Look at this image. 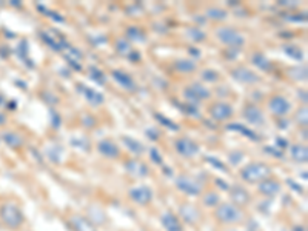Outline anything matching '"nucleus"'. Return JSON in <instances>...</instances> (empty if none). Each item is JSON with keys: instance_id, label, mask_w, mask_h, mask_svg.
Segmentation results:
<instances>
[{"instance_id": "nucleus-29", "label": "nucleus", "mask_w": 308, "mask_h": 231, "mask_svg": "<svg viewBox=\"0 0 308 231\" xmlns=\"http://www.w3.org/2000/svg\"><path fill=\"white\" fill-rule=\"evenodd\" d=\"M129 43L136 42V43H145L146 42V34L142 31V28L139 27H128L126 28V37H125Z\"/></svg>"}, {"instance_id": "nucleus-20", "label": "nucleus", "mask_w": 308, "mask_h": 231, "mask_svg": "<svg viewBox=\"0 0 308 231\" xmlns=\"http://www.w3.org/2000/svg\"><path fill=\"white\" fill-rule=\"evenodd\" d=\"M257 191L263 196H276L279 191H280V183L276 180V179H265V180H262L259 183V187H257Z\"/></svg>"}, {"instance_id": "nucleus-19", "label": "nucleus", "mask_w": 308, "mask_h": 231, "mask_svg": "<svg viewBox=\"0 0 308 231\" xmlns=\"http://www.w3.org/2000/svg\"><path fill=\"white\" fill-rule=\"evenodd\" d=\"M161 223L165 231H184V225L179 217L171 211H165L161 216Z\"/></svg>"}, {"instance_id": "nucleus-38", "label": "nucleus", "mask_w": 308, "mask_h": 231, "mask_svg": "<svg viewBox=\"0 0 308 231\" xmlns=\"http://www.w3.org/2000/svg\"><path fill=\"white\" fill-rule=\"evenodd\" d=\"M71 145L74 147V148H77V150H83V151H88L90 150V141H88L86 137H83V136H80V137H73L71 139Z\"/></svg>"}, {"instance_id": "nucleus-49", "label": "nucleus", "mask_w": 308, "mask_h": 231, "mask_svg": "<svg viewBox=\"0 0 308 231\" xmlns=\"http://www.w3.org/2000/svg\"><path fill=\"white\" fill-rule=\"evenodd\" d=\"M146 136L148 139H151V141H159V131L158 130H154V128H148L146 130Z\"/></svg>"}, {"instance_id": "nucleus-12", "label": "nucleus", "mask_w": 308, "mask_h": 231, "mask_svg": "<svg viewBox=\"0 0 308 231\" xmlns=\"http://www.w3.org/2000/svg\"><path fill=\"white\" fill-rule=\"evenodd\" d=\"M42 40L45 42L50 48H53L54 51H62V50H67L68 48V42L65 40L63 36H60L57 31H45L42 33Z\"/></svg>"}, {"instance_id": "nucleus-56", "label": "nucleus", "mask_w": 308, "mask_h": 231, "mask_svg": "<svg viewBox=\"0 0 308 231\" xmlns=\"http://www.w3.org/2000/svg\"><path fill=\"white\" fill-rule=\"evenodd\" d=\"M291 231H306V229H305V226H302V225H296Z\"/></svg>"}, {"instance_id": "nucleus-55", "label": "nucleus", "mask_w": 308, "mask_h": 231, "mask_svg": "<svg viewBox=\"0 0 308 231\" xmlns=\"http://www.w3.org/2000/svg\"><path fill=\"white\" fill-rule=\"evenodd\" d=\"M297 94H299L300 99H303V103H306V91H305V89H303V91L300 89V91L297 92Z\"/></svg>"}, {"instance_id": "nucleus-51", "label": "nucleus", "mask_w": 308, "mask_h": 231, "mask_svg": "<svg viewBox=\"0 0 308 231\" xmlns=\"http://www.w3.org/2000/svg\"><path fill=\"white\" fill-rule=\"evenodd\" d=\"M216 185H219V188H221V190H224V191H228L230 190V185L225 182V180H222V179H216Z\"/></svg>"}, {"instance_id": "nucleus-9", "label": "nucleus", "mask_w": 308, "mask_h": 231, "mask_svg": "<svg viewBox=\"0 0 308 231\" xmlns=\"http://www.w3.org/2000/svg\"><path fill=\"white\" fill-rule=\"evenodd\" d=\"M231 77L237 80L239 83H245V85H256L260 82V77L253 71V69L247 66H236L231 69Z\"/></svg>"}, {"instance_id": "nucleus-43", "label": "nucleus", "mask_w": 308, "mask_h": 231, "mask_svg": "<svg viewBox=\"0 0 308 231\" xmlns=\"http://www.w3.org/2000/svg\"><path fill=\"white\" fill-rule=\"evenodd\" d=\"M178 106H179L185 114H188V116H199V112H197V106H194V105H191V103H188V102L179 103Z\"/></svg>"}, {"instance_id": "nucleus-17", "label": "nucleus", "mask_w": 308, "mask_h": 231, "mask_svg": "<svg viewBox=\"0 0 308 231\" xmlns=\"http://www.w3.org/2000/svg\"><path fill=\"white\" fill-rule=\"evenodd\" d=\"M179 216L182 217V220L188 225H194L199 222L201 219V211L191 203H181L179 205Z\"/></svg>"}, {"instance_id": "nucleus-42", "label": "nucleus", "mask_w": 308, "mask_h": 231, "mask_svg": "<svg viewBox=\"0 0 308 231\" xmlns=\"http://www.w3.org/2000/svg\"><path fill=\"white\" fill-rule=\"evenodd\" d=\"M296 122L300 125V127H306L308 124V116H306V106H302L299 108V111L296 112Z\"/></svg>"}, {"instance_id": "nucleus-32", "label": "nucleus", "mask_w": 308, "mask_h": 231, "mask_svg": "<svg viewBox=\"0 0 308 231\" xmlns=\"http://www.w3.org/2000/svg\"><path fill=\"white\" fill-rule=\"evenodd\" d=\"M116 51H117L120 56L128 57L134 50H133V46H131V43H129L125 37H120V39L116 40Z\"/></svg>"}, {"instance_id": "nucleus-3", "label": "nucleus", "mask_w": 308, "mask_h": 231, "mask_svg": "<svg viewBox=\"0 0 308 231\" xmlns=\"http://www.w3.org/2000/svg\"><path fill=\"white\" fill-rule=\"evenodd\" d=\"M214 217L221 223L234 225V223H239L244 220V213H242L239 206L233 205L231 202H224L216 206Z\"/></svg>"}, {"instance_id": "nucleus-10", "label": "nucleus", "mask_w": 308, "mask_h": 231, "mask_svg": "<svg viewBox=\"0 0 308 231\" xmlns=\"http://www.w3.org/2000/svg\"><path fill=\"white\" fill-rule=\"evenodd\" d=\"M268 109L271 111V114L277 116V118H285L290 111H291V103L285 99L283 96H271L268 100Z\"/></svg>"}, {"instance_id": "nucleus-39", "label": "nucleus", "mask_w": 308, "mask_h": 231, "mask_svg": "<svg viewBox=\"0 0 308 231\" xmlns=\"http://www.w3.org/2000/svg\"><path fill=\"white\" fill-rule=\"evenodd\" d=\"M204 203L210 208H216L219 203H221V199H219V194L214 191H208L204 194Z\"/></svg>"}, {"instance_id": "nucleus-50", "label": "nucleus", "mask_w": 308, "mask_h": 231, "mask_svg": "<svg viewBox=\"0 0 308 231\" xmlns=\"http://www.w3.org/2000/svg\"><path fill=\"white\" fill-rule=\"evenodd\" d=\"M82 122H83V125H85L86 128H91V127H94V124H96V121L91 118V116H85V118L82 119Z\"/></svg>"}, {"instance_id": "nucleus-2", "label": "nucleus", "mask_w": 308, "mask_h": 231, "mask_svg": "<svg viewBox=\"0 0 308 231\" xmlns=\"http://www.w3.org/2000/svg\"><path fill=\"white\" fill-rule=\"evenodd\" d=\"M271 176L270 165L263 164V162H253V164L245 165L240 170V177L248 183H260Z\"/></svg>"}, {"instance_id": "nucleus-4", "label": "nucleus", "mask_w": 308, "mask_h": 231, "mask_svg": "<svg viewBox=\"0 0 308 231\" xmlns=\"http://www.w3.org/2000/svg\"><path fill=\"white\" fill-rule=\"evenodd\" d=\"M216 37L217 40L227 45L228 48H240V46L245 45V37L244 34H240L237 30L231 27H221L216 30Z\"/></svg>"}, {"instance_id": "nucleus-15", "label": "nucleus", "mask_w": 308, "mask_h": 231, "mask_svg": "<svg viewBox=\"0 0 308 231\" xmlns=\"http://www.w3.org/2000/svg\"><path fill=\"white\" fill-rule=\"evenodd\" d=\"M242 116H244V119L251 125H262L263 122H265L262 109L254 103H247L244 106V112H242Z\"/></svg>"}, {"instance_id": "nucleus-6", "label": "nucleus", "mask_w": 308, "mask_h": 231, "mask_svg": "<svg viewBox=\"0 0 308 231\" xmlns=\"http://www.w3.org/2000/svg\"><path fill=\"white\" fill-rule=\"evenodd\" d=\"M176 188L187 196H199L202 193V185L187 174H182L176 179Z\"/></svg>"}, {"instance_id": "nucleus-58", "label": "nucleus", "mask_w": 308, "mask_h": 231, "mask_svg": "<svg viewBox=\"0 0 308 231\" xmlns=\"http://www.w3.org/2000/svg\"><path fill=\"white\" fill-rule=\"evenodd\" d=\"M230 7H239V2H236V0H231V2H228Z\"/></svg>"}, {"instance_id": "nucleus-57", "label": "nucleus", "mask_w": 308, "mask_h": 231, "mask_svg": "<svg viewBox=\"0 0 308 231\" xmlns=\"http://www.w3.org/2000/svg\"><path fill=\"white\" fill-rule=\"evenodd\" d=\"M5 122H7V118H5V116H4L2 112H0V127H2Z\"/></svg>"}, {"instance_id": "nucleus-25", "label": "nucleus", "mask_w": 308, "mask_h": 231, "mask_svg": "<svg viewBox=\"0 0 308 231\" xmlns=\"http://www.w3.org/2000/svg\"><path fill=\"white\" fill-rule=\"evenodd\" d=\"M227 130H228V131H236V133L244 134L245 137L250 139V141H254V142H259V141H260V137H259L253 130H250V128L245 127V125H240V124H230V125H227Z\"/></svg>"}, {"instance_id": "nucleus-54", "label": "nucleus", "mask_w": 308, "mask_h": 231, "mask_svg": "<svg viewBox=\"0 0 308 231\" xmlns=\"http://www.w3.org/2000/svg\"><path fill=\"white\" fill-rule=\"evenodd\" d=\"M279 5H280V7H290V8H291V7H297L299 4H297V2H296V4H290V2H287V0H280Z\"/></svg>"}, {"instance_id": "nucleus-59", "label": "nucleus", "mask_w": 308, "mask_h": 231, "mask_svg": "<svg viewBox=\"0 0 308 231\" xmlns=\"http://www.w3.org/2000/svg\"><path fill=\"white\" fill-rule=\"evenodd\" d=\"M283 231H288V229H283Z\"/></svg>"}, {"instance_id": "nucleus-35", "label": "nucleus", "mask_w": 308, "mask_h": 231, "mask_svg": "<svg viewBox=\"0 0 308 231\" xmlns=\"http://www.w3.org/2000/svg\"><path fill=\"white\" fill-rule=\"evenodd\" d=\"M205 16L208 19H213V20H225L228 17V11L222 10V8H216V7H211L205 11Z\"/></svg>"}, {"instance_id": "nucleus-14", "label": "nucleus", "mask_w": 308, "mask_h": 231, "mask_svg": "<svg viewBox=\"0 0 308 231\" xmlns=\"http://www.w3.org/2000/svg\"><path fill=\"white\" fill-rule=\"evenodd\" d=\"M77 91L82 92V96L85 97V100L93 105V106H100L103 102H105V96L102 94V92H99L97 89L94 88H90V86H86L83 83H79L77 85Z\"/></svg>"}, {"instance_id": "nucleus-21", "label": "nucleus", "mask_w": 308, "mask_h": 231, "mask_svg": "<svg viewBox=\"0 0 308 231\" xmlns=\"http://www.w3.org/2000/svg\"><path fill=\"white\" fill-rule=\"evenodd\" d=\"M111 76H113V79H114L122 88H125V89H128V91H134V89H136V82H134V79L131 77L128 73L120 71V69H114V71L111 73Z\"/></svg>"}, {"instance_id": "nucleus-36", "label": "nucleus", "mask_w": 308, "mask_h": 231, "mask_svg": "<svg viewBox=\"0 0 308 231\" xmlns=\"http://www.w3.org/2000/svg\"><path fill=\"white\" fill-rule=\"evenodd\" d=\"M154 118H156V121L158 122H161L164 127H167L168 130H171V131H179L181 130V127L178 125V124H174L171 119H168V118H165L164 114H161V112H154Z\"/></svg>"}, {"instance_id": "nucleus-24", "label": "nucleus", "mask_w": 308, "mask_h": 231, "mask_svg": "<svg viewBox=\"0 0 308 231\" xmlns=\"http://www.w3.org/2000/svg\"><path fill=\"white\" fill-rule=\"evenodd\" d=\"M122 142H123V145L129 150V153H133V154H136V156H140V154H143V151H145V145H143L142 142H139L137 139H134V137L123 136V137H122Z\"/></svg>"}, {"instance_id": "nucleus-34", "label": "nucleus", "mask_w": 308, "mask_h": 231, "mask_svg": "<svg viewBox=\"0 0 308 231\" xmlns=\"http://www.w3.org/2000/svg\"><path fill=\"white\" fill-rule=\"evenodd\" d=\"M45 153H47L48 159L53 162V164H60V162H62V156H63V150H62V147H59V145L48 147V148L45 150Z\"/></svg>"}, {"instance_id": "nucleus-45", "label": "nucleus", "mask_w": 308, "mask_h": 231, "mask_svg": "<svg viewBox=\"0 0 308 231\" xmlns=\"http://www.w3.org/2000/svg\"><path fill=\"white\" fill-rule=\"evenodd\" d=\"M50 116H51V125H53V128H60V125H62V118H60V114L57 112V111H54V109H50Z\"/></svg>"}, {"instance_id": "nucleus-26", "label": "nucleus", "mask_w": 308, "mask_h": 231, "mask_svg": "<svg viewBox=\"0 0 308 231\" xmlns=\"http://www.w3.org/2000/svg\"><path fill=\"white\" fill-rule=\"evenodd\" d=\"M70 222H71V225H73V228L76 231H96L94 223L91 220L82 217V216H73L70 219Z\"/></svg>"}, {"instance_id": "nucleus-31", "label": "nucleus", "mask_w": 308, "mask_h": 231, "mask_svg": "<svg viewBox=\"0 0 308 231\" xmlns=\"http://www.w3.org/2000/svg\"><path fill=\"white\" fill-rule=\"evenodd\" d=\"M185 36L191 40V42H196V43H201L207 39V34L201 30V28H197V27H190L187 28L185 31Z\"/></svg>"}, {"instance_id": "nucleus-1", "label": "nucleus", "mask_w": 308, "mask_h": 231, "mask_svg": "<svg viewBox=\"0 0 308 231\" xmlns=\"http://www.w3.org/2000/svg\"><path fill=\"white\" fill-rule=\"evenodd\" d=\"M0 220L10 229H19L25 222V216L20 206L13 202H7L0 205Z\"/></svg>"}, {"instance_id": "nucleus-53", "label": "nucleus", "mask_w": 308, "mask_h": 231, "mask_svg": "<svg viewBox=\"0 0 308 231\" xmlns=\"http://www.w3.org/2000/svg\"><path fill=\"white\" fill-rule=\"evenodd\" d=\"M128 59H131L133 62H137V60L140 59V54H139L137 51H133V53H131V54L128 56Z\"/></svg>"}, {"instance_id": "nucleus-28", "label": "nucleus", "mask_w": 308, "mask_h": 231, "mask_svg": "<svg viewBox=\"0 0 308 231\" xmlns=\"http://www.w3.org/2000/svg\"><path fill=\"white\" fill-rule=\"evenodd\" d=\"M2 141L10 147V148H20L24 145V137L14 131H7L2 134Z\"/></svg>"}, {"instance_id": "nucleus-46", "label": "nucleus", "mask_w": 308, "mask_h": 231, "mask_svg": "<svg viewBox=\"0 0 308 231\" xmlns=\"http://www.w3.org/2000/svg\"><path fill=\"white\" fill-rule=\"evenodd\" d=\"M205 159H207V160L210 162V164H211L213 167H216V168H217L219 171H225V170H227V167H225V165H224L222 162L219 160L217 157H213V156H207Z\"/></svg>"}, {"instance_id": "nucleus-11", "label": "nucleus", "mask_w": 308, "mask_h": 231, "mask_svg": "<svg viewBox=\"0 0 308 231\" xmlns=\"http://www.w3.org/2000/svg\"><path fill=\"white\" fill-rule=\"evenodd\" d=\"M208 112L214 121L224 122V121H228L233 118V106L225 103V102H214L210 105Z\"/></svg>"}, {"instance_id": "nucleus-18", "label": "nucleus", "mask_w": 308, "mask_h": 231, "mask_svg": "<svg viewBox=\"0 0 308 231\" xmlns=\"http://www.w3.org/2000/svg\"><path fill=\"white\" fill-rule=\"evenodd\" d=\"M97 151L102 156L108 157V159H117V157H120L119 147L113 141H109V139H103V141H100L97 144Z\"/></svg>"}, {"instance_id": "nucleus-30", "label": "nucleus", "mask_w": 308, "mask_h": 231, "mask_svg": "<svg viewBox=\"0 0 308 231\" xmlns=\"http://www.w3.org/2000/svg\"><path fill=\"white\" fill-rule=\"evenodd\" d=\"M288 77L296 80V82H305L306 80V66L305 65H297V66H291L288 68V71H287Z\"/></svg>"}, {"instance_id": "nucleus-7", "label": "nucleus", "mask_w": 308, "mask_h": 231, "mask_svg": "<svg viewBox=\"0 0 308 231\" xmlns=\"http://www.w3.org/2000/svg\"><path fill=\"white\" fill-rule=\"evenodd\" d=\"M128 196L134 203H137L140 206H146V205L151 203V200L154 197V193H152V190L148 187V185H137V187L131 188L128 191Z\"/></svg>"}, {"instance_id": "nucleus-44", "label": "nucleus", "mask_w": 308, "mask_h": 231, "mask_svg": "<svg viewBox=\"0 0 308 231\" xmlns=\"http://www.w3.org/2000/svg\"><path fill=\"white\" fill-rule=\"evenodd\" d=\"M149 157H151V160L154 162V164H158V165H162V164H164L162 154L159 153L158 148H151V150H149Z\"/></svg>"}, {"instance_id": "nucleus-27", "label": "nucleus", "mask_w": 308, "mask_h": 231, "mask_svg": "<svg viewBox=\"0 0 308 231\" xmlns=\"http://www.w3.org/2000/svg\"><path fill=\"white\" fill-rule=\"evenodd\" d=\"M251 62H253V65L256 66V68H259V69H262V71H271V68H273V65H271V62L268 60V57L263 54V53H254L253 56H251Z\"/></svg>"}, {"instance_id": "nucleus-47", "label": "nucleus", "mask_w": 308, "mask_h": 231, "mask_svg": "<svg viewBox=\"0 0 308 231\" xmlns=\"http://www.w3.org/2000/svg\"><path fill=\"white\" fill-rule=\"evenodd\" d=\"M263 151H265L267 154H271L273 157H279V159L283 157V151H280V150H277L274 147H265V148H263Z\"/></svg>"}, {"instance_id": "nucleus-16", "label": "nucleus", "mask_w": 308, "mask_h": 231, "mask_svg": "<svg viewBox=\"0 0 308 231\" xmlns=\"http://www.w3.org/2000/svg\"><path fill=\"white\" fill-rule=\"evenodd\" d=\"M230 199H231V203L236 205V206H245L250 203L251 197H250V193L244 188L240 187V185H233V187H230Z\"/></svg>"}, {"instance_id": "nucleus-33", "label": "nucleus", "mask_w": 308, "mask_h": 231, "mask_svg": "<svg viewBox=\"0 0 308 231\" xmlns=\"http://www.w3.org/2000/svg\"><path fill=\"white\" fill-rule=\"evenodd\" d=\"M283 51L290 59L296 60V62H302L303 60V51L296 45H285L283 46Z\"/></svg>"}, {"instance_id": "nucleus-48", "label": "nucleus", "mask_w": 308, "mask_h": 231, "mask_svg": "<svg viewBox=\"0 0 308 231\" xmlns=\"http://www.w3.org/2000/svg\"><path fill=\"white\" fill-rule=\"evenodd\" d=\"M290 144L285 141L283 137H276V147H277V150H280V151H283L285 148H287Z\"/></svg>"}, {"instance_id": "nucleus-5", "label": "nucleus", "mask_w": 308, "mask_h": 231, "mask_svg": "<svg viewBox=\"0 0 308 231\" xmlns=\"http://www.w3.org/2000/svg\"><path fill=\"white\" fill-rule=\"evenodd\" d=\"M184 97H185V100H187L188 103L197 106L202 100H208V99L211 97V91H210L205 85H202V83H199V82H196V83L188 85V86L184 89Z\"/></svg>"}, {"instance_id": "nucleus-22", "label": "nucleus", "mask_w": 308, "mask_h": 231, "mask_svg": "<svg viewBox=\"0 0 308 231\" xmlns=\"http://www.w3.org/2000/svg\"><path fill=\"white\" fill-rule=\"evenodd\" d=\"M290 156L297 164H306L308 160V150L302 144H294L290 147Z\"/></svg>"}, {"instance_id": "nucleus-52", "label": "nucleus", "mask_w": 308, "mask_h": 231, "mask_svg": "<svg viewBox=\"0 0 308 231\" xmlns=\"http://www.w3.org/2000/svg\"><path fill=\"white\" fill-rule=\"evenodd\" d=\"M287 183L290 185V187H291L294 191H297V193H303V190H302V188H299V185H297V183H294V180L288 179V180H287Z\"/></svg>"}, {"instance_id": "nucleus-23", "label": "nucleus", "mask_w": 308, "mask_h": 231, "mask_svg": "<svg viewBox=\"0 0 308 231\" xmlns=\"http://www.w3.org/2000/svg\"><path fill=\"white\" fill-rule=\"evenodd\" d=\"M174 69L179 73H184V74H191L197 69V63L193 60V59H179L174 62Z\"/></svg>"}, {"instance_id": "nucleus-40", "label": "nucleus", "mask_w": 308, "mask_h": 231, "mask_svg": "<svg viewBox=\"0 0 308 231\" xmlns=\"http://www.w3.org/2000/svg\"><path fill=\"white\" fill-rule=\"evenodd\" d=\"M242 159H244V153H242L240 150H233V151L228 153V162L233 167L239 165L242 162Z\"/></svg>"}, {"instance_id": "nucleus-41", "label": "nucleus", "mask_w": 308, "mask_h": 231, "mask_svg": "<svg viewBox=\"0 0 308 231\" xmlns=\"http://www.w3.org/2000/svg\"><path fill=\"white\" fill-rule=\"evenodd\" d=\"M202 80L214 83V82L219 80V73L214 71V69H204V71H202Z\"/></svg>"}, {"instance_id": "nucleus-37", "label": "nucleus", "mask_w": 308, "mask_h": 231, "mask_svg": "<svg viewBox=\"0 0 308 231\" xmlns=\"http://www.w3.org/2000/svg\"><path fill=\"white\" fill-rule=\"evenodd\" d=\"M90 79L94 80V82L99 83V85H103V83L106 82L105 73L102 71V69H99L97 66H91V68H90Z\"/></svg>"}, {"instance_id": "nucleus-13", "label": "nucleus", "mask_w": 308, "mask_h": 231, "mask_svg": "<svg viewBox=\"0 0 308 231\" xmlns=\"http://www.w3.org/2000/svg\"><path fill=\"white\" fill-rule=\"evenodd\" d=\"M125 170L128 174H131L133 177H148L149 176V167L145 164L143 160L139 159H131L125 162Z\"/></svg>"}, {"instance_id": "nucleus-8", "label": "nucleus", "mask_w": 308, "mask_h": 231, "mask_svg": "<svg viewBox=\"0 0 308 231\" xmlns=\"http://www.w3.org/2000/svg\"><path fill=\"white\" fill-rule=\"evenodd\" d=\"M174 148H176V151H178V154H181L184 157H196L201 153V147L190 137L178 139V141L174 142Z\"/></svg>"}]
</instances>
